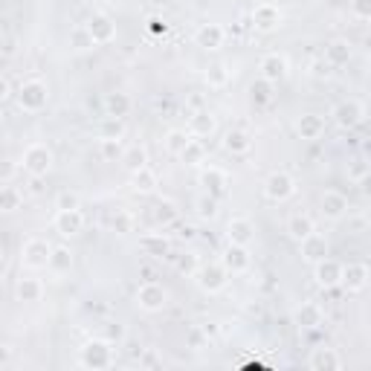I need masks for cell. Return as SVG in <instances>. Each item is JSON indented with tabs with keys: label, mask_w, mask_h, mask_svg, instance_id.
Listing matches in <instances>:
<instances>
[{
	"label": "cell",
	"mask_w": 371,
	"mask_h": 371,
	"mask_svg": "<svg viewBox=\"0 0 371 371\" xmlns=\"http://www.w3.org/2000/svg\"><path fill=\"white\" fill-rule=\"evenodd\" d=\"M79 363L84 368H93V371H102V368H110L113 365V343L108 339L96 336V339H87L79 351Z\"/></svg>",
	"instance_id": "6da1fadb"
},
{
	"label": "cell",
	"mask_w": 371,
	"mask_h": 371,
	"mask_svg": "<svg viewBox=\"0 0 371 371\" xmlns=\"http://www.w3.org/2000/svg\"><path fill=\"white\" fill-rule=\"evenodd\" d=\"M52 148L44 145V142H33L26 151H23V157H21V169L29 174V177H47L52 171Z\"/></svg>",
	"instance_id": "7a4b0ae2"
},
{
	"label": "cell",
	"mask_w": 371,
	"mask_h": 371,
	"mask_svg": "<svg viewBox=\"0 0 371 371\" xmlns=\"http://www.w3.org/2000/svg\"><path fill=\"white\" fill-rule=\"evenodd\" d=\"M15 99H18V108H21V110L38 113V110H44L47 102H50V90H47V84H44L41 79H29V81H23V84L18 87Z\"/></svg>",
	"instance_id": "3957f363"
},
{
	"label": "cell",
	"mask_w": 371,
	"mask_h": 371,
	"mask_svg": "<svg viewBox=\"0 0 371 371\" xmlns=\"http://www.w3.org/2000/svg\"><path fill=\"white\" fill-rule=\"evenodd\" d=\"M195 278H198V287L203 293H221L229 282V270L224 267V261H212V264L198 267Z\"/></svg>",
	"instance_id": "277c9868"
},
{
	"label": "cell",
	"mask_w": 371,
	"mask_h": 371,
	"mask_svg": "<svg viewBox=\"0 0 371 371\" xmlns=\"http://www.w3.org/2000/svg\"><path fill=\"white\" fill-rule=\"evenodd\" d=\"M166 304H169V290H166L163 285H157V282L139 285V290H137V307H139V311H145V314H160Z\"/></svg>",
	"instance_id": "5b68a950"
},
{
	"label": "cell",
	"mask_w": 371,
	"mask_h": 371,
	"mask_svg": "<svg viewBox=\"0 0 371 371\" xmlns=\"http://www.w3.org/2000/svg\"><path fill=\"white\" fill-rule=\"evenodd\" d=\"M293 192H296V180H293L287 171H273V174H267V180H264V198H267V200L285 203V200L293 198Z\"/></svg>",
	"instance_id": "8992f818"
},
{
	"label": "cell",
	"mask_w": 371,
	"mask_h": 371,
	"mask_svg": "<svg viewBox=\"0 0 371 371\" xmlns=\"http://www.w3.org/2000/svg\"><path fill=\"white\" fill-rule=\"evenodd\" d=\"M50 256H52V244L44 238H29L21 246V261L29 270H44L50 264Z\"/></svg>",
	"instance_id": "52a82bcc"
},
{
	"label": "cell",
	"mask_w": 371,
	"mask_h": 371,
	"mask_svg": "<svg viewBox=\"0 0 371 371\" xmlns=\"http://www.w3.org/2000/svg\"><path fill=\"white\" fill-rule=\"evenodd\" d=\"M52 229L61 238H76L84 229V215L81 209H55V218H52Z\"/></svg>",
	"instance_id": "ba28073f"
},
{
	"label": "cell",
	"mask_w": 371,
	"mask_h": 371,
	"mask_svg": "<svg viewBox=\"0 0 371 371\" xmlns=\"http://www.w3.org/2000/svg\"><path fill=\"white\" fill-rule=\"evenodd\" d=\"M331 116H333V122L343 131H351V128H357L360 122H363V116H365V108L357 102V99H343L333 110H331Z\"/></svg>",
	"instance_id": "9c48e42d"
},
{
	"label": "cell",
	"mask_w": 371,
	"mask_h": 371,
	"mask_svg": "<svg viewBox=\"0 0 371 371\" xmlns=\"http://www.w3.org/2000/svg\"><path fill=\"white\" fill-rule=\"evenodd\" d=\"M253 26L258 33H273V29L282 26V6L275 0H264L253 9Z\"/></svg>",
	"instance_id": "30bf717a"
},
{
	"label": "cell",
	"mask_w": 371,
	"mask_h": 371,
	"mask_svg": "<svg viewBox=\"0 0 371 371\" xmlns=\"http://www.w3.org/2000/svg\"><path fill=\"white\" fill-rule=\"evenodd\" d=\"M200 186H203L206 195H212V198L221 200V198L229 192V174H227L224 169H218V166H206V169L200 171Z\"/></svg>",
	"instance_id": "8fae6325"
},
{
	"label": "cell",
	"mask_w": 371,
	"mask_h": 371,
	"mask_svg": "<svg viewBox=\"0 0 371 371\" xmlns=\"http://www.w3.org/2000/svg\"><path fill=\"white\" fill-rule=\"evenodd\" d=\"M84 26L90 29V35H93V41H96V47H105V44L116 41V23H113V18L105 15V12L90 15V21H87Z\"/></svg>",
	"instance_id": "7c38bea8"
},
{
	"label": "cell",
	"mask_w": 371,
	"mask_h": 371,
	"mask_svg": "<svg viewBox=\"0 0 371 371\" xmlns=\"http://www.w3.org/2000/svg\"><path fill=\"white\" fill-rule=\"evenodd\" d=\"M224 267L229 270V275H241L253 267V256H250V246H241V244H229L227 253H224Z\"/></svg>",
	"instance_id": "4fadbf2b"
},
{
	"label": "cell",
	"mask_w": 371,
	"mask_h": 371,
	"mask_svg": "<svg viewBox=\"0 0 371 371\" xmlns=\"http://www.w3.org/2000/svg\"><path fill=\"white\" fill-rule=\"evenodd\" d=\"M314 278H316V285L331 290V287H339L343 285V264H336L333 258H322L314 264Z\"/></svg>",
	"instance_id": "5bb4252c"
},
{
	"label": "cell",
	"mask_w": 371,
	"mask_h": 371,
	"mask_svg": "<svg viewBox=\"0 0 371 371\" xmlns=\"http://www.w3.org/2000/svg\"><path fill=\"white\" fill-rule=\"evenodd\" d=\"M227 41V29L221 23H200L195 29V44L200 50H221Z\"/></svg>",
	"instance_id": "9a60e30c"
},
{
	"label": "cell",
	"mask_w": 371,
	"mask_h": 371,
	"mask_svg": "<svg viewBox=\"0 0 371 371\" xmlns=\"http://www.w3.org/2000/svg\"><path fill=\"white\" fill-rule=\"evenodd\" d=\"M258 70H261V79L278 84L287 79V58L282 52H267L261 61H258Z\"/></svg>",
	"instance_id": "2e32d148"
},
{
	"label": "cell",
	"mask_w": 371,
	"mask_h": 371,
	"mask_svg": "<svg viewBox=\"0 0 371 371\" xmlns=\"http://www.w3.org/2000/svg\"><path fill=\"white\" fill-rule=\"evenodd\" d=\"M319 209H322V215L328 221H339L348 212V198L343 192H336V189H328L319 198Z\"/></svg>",
	"instance_id": "e0dca14e"
},
{
	"label": "cell",
	"mask_w": 371,
	"mask_h": 371,
	"mask_svg": "<svg viewBox=\"0 0 371 371\" xmlns=\"http://www.w3.org/2000/svg\"><path fill=\"white\" fill-rule=\"evenodd\" d=\"M215 131H218V119H215V113H209V108L192 110V116H189V134H192V137L206 139V137H212Z\"/></svg>",
	"instance_id": "ac0fdd59"
},
{
	"label": "cell",
	"mask_w": 371,
	"mask_h": 371,
	"mask_svg": "<svg viewBox=\"0 0 371 371\" xmlns=\"http://www.w3.org/2000/svg\"><path fill=\"white\" fill-rule=\"evenodd\" d=\"M293 319H296V325H299L302 331H314V328H319V325L325 322V314H322V307H319L316 302H302V304L296 307Z\"/></svg>",
	"instance_id": "d6986e66"
},
{
	"label": "cell",
	"mask_w": 371,
	"mask_h": 371,
	"mask_svg": "<svg viewBox=\"0 0 371 371\" xmlns=\"http://www.w3.org/2000/svg\"><path fill=\"white\" fill-rule=\"evenodd\" d=\"M368 267L365 264H360V261H354V264H346L343 267V285L339 287H346L348 293H360V290H365V285H368Z\"/></svg>",
	"instance_id": "ffe728a7"
},
{
	"label": "cell",
	"mask_w": 371,
	"mask_h": 371,
	"mask_svg": "<svg viewBox=\"0 0 371 371\" xmlns=\"http://www.w3.org/2000/svg\"><path fill=\"white\" fill-rule=\"evenodd\" d=\"M227 238L229 244H241V246H250L256 241V227L250 218H232L227 224Z\"/></svg>",
	"instance_id": "44dd1931"
},
{
	"label": "cell",
	"mask_w": 371,
	"mask_h": 371,
	"mask_svg": "<svg viewBox=\"0 0 371 371\" xmlns=\"http://www.w3.org/2000/svg\"><path fill=\"white\" fill-rule=\"evenodd\" d=\"M44 296V285H41V278H33V275H23L15 282V299L18 302H26V304H35L41 302Z\"/></svg>",
	"instance_id": "7402d4cb"
},
{
	"label": "cell",
	"mask_w": 371,
	"mask_h": 371,
	"mask_svg": "<svg viewBox=\"0 0 371 371\" xmlns=\"http://www.w3.org/2000/svg\"><path fill=\"white\" fill-rule=\"evenodd\" d=\"M296 134H299L302 139H307V142L319 139V137L325 134V116H319V113H304V116H299Z\"/></svg>",
	"instance_id": "603a6c76"
},
{
	"label": "cell",
	"mask_w": 371,
	"mask_h": 371,
	"mask_svg": "<svg viewBox=\"0 0 371 371\" xmlns=\"http://www.w3.org/2000/svg\"><path fill=\"white\" fill-rule=\"evenodd\" d=\"M316 232V224H314V218L311 215H304V212H296V215H290L287 218V235L293 238V241H304V238H311Z\"/></svg>",
	"instance_id": "cb8c5ba5"
},
{
	"label": "cell",
	"mask_w": 371,
	"mask_h": 371,
	"mask_svg": "<svg viewBox=\"0 0 371 371\" xmlns=\"http://www.w3.org/2000/svg\"><path fill=\"white\" fill-rule=\"evenodd\" d=\"M307 365H311L314 371H336V368H343V357H339L333 348H314L311 360H307Z\"/></svg>",
	"instance_id": "d4e9b609"
},
{
	"label": "cell",
	"mask_w": 371,
	"mask_h": 371,
	"mask_svg": "<svg viewBox=\"0 0 371 371\" xmlns=\"http://www.w3.org/2000/svg\"><path fill=\"white\" fill-rule=\"evenodd\" d=\"M299 246H302V258L311 261V264L328 258V241H325V235H319V232H314L311 238H304Z\"/></svg>",
	"instance_id": "484cf974"
},
{
	"label": "cell",
	"mask_w": 371,
	"mask_h": 371,
	"mask_svg": "<svg viewBox=\"0 0 371 371\" xmlns=\"http://www.w3.org/2000/svg\"><path fill=\"white\" fill-rule=\"evenodd\" d=\"M47 270H50L55 278H58V275H67V273L73 270V253H70V246H64V244L52 246V256H50Z\"/></svg>",
	"instance_id": "4316f807"
},
{
	"label": "cell",
	"mask_w": 371,
	"mask_h": 371,
	"mask_svg": "<svg viewBox=\"0 0 371 371\" xmlns=\"http://www.w3.org/2000/svg\"><path fill=\"white\" fill-rule=\"evenodd\" d=\"M250 148H253V137L246 134V131L232 128V131L224 134V151H229L232 157H241V154H246Z\"/></svg>",
	"instance_id": "83f0119b"
},
{
	"label": "cell",
	"mask_w": 371,
	"mask_h": 371,
	"mask_svg": "<svg viewBox=\"0 0 371 371\" xmlns=\"http://www.w3.org/2000/svg\"><path fill=\"white\" fill-rule=\"evenodd\" d=\"M105 113L113 116V119H125L131 113V96L122 90H113L105 96Z\"/></svg>",
	"instance_id": "f1b7e54d"
},
{
	"label": "cell",
	"mask_w": 371,
	"mask_h": 371,
	"mask_svg": "<svg viewBox=\"0 0 371 371\" xmlns=\"http://www.w3.org/2000/svg\"><path fill=\"white\" fill-rule=\"evenodd\" d=\"M139 246H142L148 256H154V258H163V256L171 253V241H169L163 232H148V235H142Z\"/></svg>",
	"instance_id": "f546056e"
},
{
	"label": "cell",
	"mask_w": 371,
	"mask_h": 371,
	"mask_svg": "<svg viewBox=\"0 0 371 371\" xmlns=\"http://www.w3.org/2000/svg\"><path fill=\"white\" fill-rule=\"evenodd\" d=\"M325 61L331 67H346L348 61H351V44L348 41H331L328 47H325Z\"/></svg>",
	"instance_id": "4dcf8cb0"
},
{
	"label": "cell",
	"mask_w": 371,
	"mask_h": 371,
	"mask_svg": "<svg viewBox=\"0 0 371 371\" xmlns=\"http://www.w3.org/2000/svg\"><path fill=\"white\" fill-rule=\"evenodd\" d=\"M177 218H180V212H177V206L171 200H160V203H154V209H151V221L157 227H163V229L171 227Z\"/></svg>",
	"instance_id": "1f68e13d"
},
{
	"label": "cell",
	"mask_w": 371,
	"mask_h": 371,
	"mask_svg": "<svg viewBox=\"0 0 371 371\" xmlns=\"http://www.w3.org/2000/svg\"><path fill=\"white\" fill-rule=\"evenodd\" d=\"M119 163L134 174V171H139V169H145V166H148V151H145L142 145H128V148H125V154H122V160H119Z\"/></svg>",
	"instance_id": "d6a6232c"
},
{
	"label": "cell",
	"mask_w": 371,
	"mask_h": 371,
	"mask_svg": "<svg viewBox=\"0 0 371 371\" xmlns=\"http://www.w3.org/2000/svg\"><path fill=\"white\" fill-rule=\"evenodd\" d=\"M122 154H125V145H122V139H116V137H99V157H102L105 163L122 160Z\"/></svg>",
	"instance_id": "836d02e7"
},
{
	"label": "cell",
	"mask_w": 371,
	"mask_h": 371,
	"mask_svg": "<svg viewBox=\"0 0 371 371\" xmlns=\"http://www.w3.org/2000/svg\"><path fill=\"white\" fill-rule=\"evenodd\" d=\"M229 79H232V70L224 64V61H218V64H212V67L206 70V84H209L212 90H221V87H227V84H229Z\"/></svg>",
	"instance_id": "e575fe53"
},
{
	"label": "cell",
	"mask_w": 371,
	"mask_h": 371,
	"mask_svg": "<svg viewBox=\"0 0 371 371\" xmlns=\"http://www.w3.org/2000/svg\"><path fill=\"white\" fill-rule=\"evenodd\" d=\"M189 142H192V134H189V131L174 128V131L166 134V151L171 154V157H180V154L186 151V145H189Z\"/></svg>",
	"instance_id": "d590c367"
},
{
	"label": "cell",
	"mask_w": 371,
	"mask_h": 371,
	"mask_svg": "<svg viewBox=\"0 0 371 371\" xmlns=\"http://www.w3.org/2000/svg\"><path fill=\"white\" fill-rule=\"evenodd\" d=\"M180 160L186 166H203L206 163V145H203V139H192L189 145H186V151L180 154Z\"/></svg>",
	"instance_id": "8d00e7d4"
},
{
	"label": "cell",
	"mask_w": 371,
	"mask_h": 371,
	"mask_svg": "<svg viewBox=\"0 0 371 371\" xmlns=\"http://www.w3.org/2000/svg\"><path fill=\"white\" fill-rule=\"evenodd\" d=\"M273 81H267V79H258V81H253L250 84V99L261 108V105H270L273 102Z\"/></svg>",
	"instance_id": "74e56055"
},
{
	"label": "cell",
	"mask_w": 371,
	"mask_h": 371,
	"mask_svg": "<svg viewBox=\"0 0 371 371\" xmlns=\"http://www.w3.org/2000/svg\"><path fill=\"white\" fill-rule=\"evenodd\" d=\"M195 212H198L200 221H212L215 215H218V198H212V195L203 192V195L195 200Z\"/></svg>",
	"instance_id": "f35d334b"
},
{
	"label": "cell",
	"mask_w": 371,
	"mask_h": 371,
	"mask_svg": "<svg viewBox=\"0 0 371 371\" xmlns=\"http://www.w3.org/2000/svg\"><path fill=\"white\" fill-rule=\"evenodd\" d=\"M70 47H73L76 52H87V50L96 47V41H93V35H90L87 26H76L73 33H70Z\"/></svg>",
	"instance_id": "ab89813d"
},
{
	"label": "cell",
	"mask_w": 371,
	"mask_h": 371,
	"mask_svg": "<svg viewBox=\"0 0 371 371\" xmlns=\"http://www.w3.org/2000/svg\"><path fill=\"white\" fill-rule=\"evenodd\" d=\"M21 203H23V195L18 192V186L4 183V192H0V209H4V212H15Z\"/></svg>",
	"instance_id": "60d3db41"
},
{
	"label": "cell",
	"mask_w": 371,
	"mask_h": 371,
	"mask_svg": "<svg viewBox=\"0 0 371 371\" xmlns=\"http://www.w3.org/2000/svg\"><path fill=\"white\" fill-rule=\"evenodd\" d=\"M134 189L137 192H154V189H157V174H154L148 166L145 169H139V171H134Z\"/></svg>",
	"instance_id": "b9f144b4"
},
{
	"label": "cell",
	"mask_w": 371,
	"mask_h": 371,
	"mask_svg": "<svg viewBox=\"0 0 371 371\" xmlns=\"http://www.w3.org/2000/svg\"><path fill=\"white\" fill-rule=\"evenodd\" d=\"M99 336H102V339H108V343H113V346H119L122 339H125V325H119V322H108V325H102Z\"/></svg>",
	"instance_id": "7bdbcfd3"
},
{
	"label": "cell",
	"mask_w": 371,
	"mask_h": 371,
	"mask_svg": "<svg viewBox=\"0 0 371 371\" xmlns=\"http://www.w3.org/2000/svg\"><path fill=\"white\" fill-rule=\"evenodd\" d=\"M186 343H189L192 351H203L209 346V331L206 328H192L189 336H186Z\"/></svg>",
	"instance_id": "ee69618b"
},
{
	"label": "cell",
	"mask_w": 371,
	"mask_h": 371,
	"mask_svg": "<svg viewBox=\"0 0 371 371\" xmlns=\"http://www.w3.org/2000/svg\"><path fill=\"white\" fill-rule=\"evenodd\" d=\"M122 134H125V125H122V119H113V116H108L102 122V128H99V137H116V139H122Z\"/></svg>",
	"instance_id": "f6af8a7d"
},
{
	"label": "cell",
	"mask_w": 371,
	"mask_h": 371,
	"mask_svg": "<svg viewBox=\"0 0 371 371\" xmlns=\"http://www.w3.org/2000/svg\"><path fill=\"white\" fill-rule=\"evenodd\" d=\"M113 229H116V232H122V235L134 232V215H131V212H116V218H113Z\"/></svg>",
	"instance_id": "bcb514c9"
},
{
	"label": "cell",
	"mask_w": 371,
	"mask_h": 371,
	"mask_svg": "<svg viewBox=\"0 0 371 371\" xmlns=\"http://www.w3.org/2000/svg\"><path fill=\"white\" fill-rule=\"evenodd\" d=\"M55 209H81V198L76 192H58Z\"/></svg>",
	"instance_id": "7dc6e473"
},
{
	"label": "cell",
	"mask_w": 371,
	"mask_h": 371,
	"mask_svg": "<svg viewBox=\"0 0 371 371\" xmlns=\"http://www.w3.org/2000/svg\"><path fill=\"white\" fill-rule=\"evenodd\" d=\"M351 15L357 21H371V0H351Z\"/></svg>",
	"instance_id": "c3c4849f"
},
{
	"label": "cell",
	"mask_w": 371,
	"mask_h": 371,
	"mask_svg": "<svg viewBox=\"0 0 371 371\" xmlns=\"http://www.w3.org/2000/svg\"><path fill=\"white\" fill-rule=\"evenodd\" d=\"M357 186H360V192H363L365 198H371V171H368V174H363V177L357 180Z\"/></svg>",
	"instance_id": "681fc988"
},
{
	"label": "cell",
	"mask_w": 371,
	"mask_h": 371,
	"mask_svg": "<svg viewBox=\"0 0 371 371\" xmlns=\"http://www.w3.org/2000/svg\"><path fill=\"white\" fill-rule=\"evenodd\" d=\"M148 23H151V29H154V33H166V23H163L160 18H151Z\"/></svg>",
	"instance_id": "f907efd6"
},
{
	"label": "cell",
	"mask_w": 371,
	"mask_h": 371,
	"mask_svg": "<svg viewBox=\"0 0 371 371\" xmlns=\"http://www.w3.org/2000/svg\"><path fill=\"white\" fill-rule=\"evenodd\" d=\"M139 365H157V357H151V354H145V360H142Z\"/></svg>",
	"instance_id": "816d5d0a"
},
{
	"label": "cell",
	"mask_w": 371,
	"mask_h": 371,
	"mask_svg": "<svg viewBox=\"0 0 371 371\" xmlns=\"http://www.w3.org/2000/svg\"><path fill=\"white\" fill-rule=\"evenodd\" d=\"M0 96H4V99H9V96H12V93H9V79H4V93H0Z\"/></svg>",
	"instance_id": "f5cc1de1"
},
{
	"label": "cell",
	"mask_w": 371,
	"mask_h": 371,
	"mask_svg": "<svg viewBox=\"0 0 371 371\" xmlns=\"http://www.w3.org/2000/svg\"><path fill=\"white\" fill-rule=\"evenodd\" d=\"M275 4H278V6H282V4H290V0H275Z\"/></svg>",
	"instance_id": "db71d44e"
}]
</instances>
